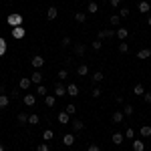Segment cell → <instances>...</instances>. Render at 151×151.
Segmentation results:
<instances>
[{
    "instance_id": "cell-29",
    "label": "cell",
    "mask_w": 151,
    "mask_h": 151,
    "mask_svg": "<svg viewBox=\"0 0 151 151\" xmlns=\"http://www.w3.org/2000/svg\"><path fill=\"white\" fill-rule=\"evenodd\" d=\"M65 111H67L69 115H75V113H77V107H75V105L70 103V105H67V107H65Z\"/></svg>"
},
{
    "instance_id": "cell-23",
    "label": "cell",
    "mask_w": 151,
    "mask_h": 151,
    "mask_svg": "<svg viewBox=\"0 0 151 151\" xmlns=\"http://www.w3.org/2000/svg\"><path fill=\"white\" fill-rule=\"evenodd\" d=\"M75 20H77V22H85V20H87V14H85V12H75Z\"/></svg>"
},
{
    "instance_id": "cell-31",
    "label": "cell",
    "mask_w": 151,
    "mask_h": 151,
    "mask_svg": "<svg viewBox=\"0 0 151 151\" xmlns=\"http://www.w3.org/2000/svg\"><path fill=\"white\" fill-rule=\"evenodd\" d=\"M119 20H121V16H119V14H113V16L109 18V22L113 24V26H117V24H119Z\"/></svg>"
},
{
    "instance_id": "cell-46",
    "label": "cell",
    "mask_w": 151,
    "mask_h": 151,
    "mask_svg": "<svg viewBox=\"0 0 151 151\" xmlns=\"http://www.w3.org/2000/svg\"><path fill=\"white\" fill-rule=\"evenodd\" d=\"M143 101H145V103H151V93H145V95H143Z\"/></svg>"
},
{
    "instance_id": "cell-17",
    "label": "cell",
    "mask_w": 151,
    "mask_h": 151,
    "mask_svg": "<svg viewBox=\"0 0 151 151\" xmlns=\"http://www.w3.org/2000/svg\"><path fill=\"white\" fill-rule=\"evenodd\" d=\"M123 119H125V113H123V111H115V113H113V121H115V123H121Z\"/></svg>"
},
{
    "instance_id": "cell-41",
    "label": "cell",
    "mask_w": 151,
    "mask_h": 151,
    "mask_svg": "<svg viewBox=\"0 0 151 151\" xmlns=\"http://www.w3.org/2000/svg\"><path fill=\"white\" fill-rule=\"evenodd\" d=\"M127 50H129V47L125 45V42H121V45H119V52H123V55H125Z\"/></svg>"
},
{
    "instance_id": "cell-8",
    "label": "cell",
    "mask_w": 151,
    "mask_h": 151,
    "mask_svg": "<svg viewBox=\"0 0 151 151\" xmlns=\"http://www.w3.org/2000/svg\"><path fill=\"white\" fill-rule=\"evenodd\" d=\"M30 63H32V67H35V69H40V67H42V65H45V58L40 57V55H36V57L32 58V60H30Z\"/></svg>"
},
{
    "instance_id": "cell-25",
    "label": "cell",
    "mask_w": 151,
    "mask_h": 151,
    "mask_svg": "<svg viewBox=\"0 0 151 151\" xmlns=\"http://www.w3.org/2000/svg\"><path fill=\"white\" fill-rule=\"evenodd\" d=\"M6 55V40L0 36V57H4Z\"/></svg>"
},
{
    "instance_id": "cell-7",
    "label": "cell",
    "mask_w": 151,
    "mask_h": 151,
    "mask_svg": "<svg viewBox=\"0 0 151 151\" xmlns=\"http://www.w3.org/2000/svg\"><path fill=\"white\" fill-rule=\"evenodd\" d=\"M30 81L35 83V85H40V83H42V75H40V70H38V69L30 75Z\"/></svg>"
},
{
    "instance_id": "cell-10",
    "label": "cell",
    "mask_w": 151,
    "mask_h": 151,
    "mask_svg": "<svg viewBox=\"0 0 151 151\" xmlns=\"http://www.w3.org/2000/svg\"><path fill=\"white\" fill-rule=\"evenodd\" d=\"M149 57H151L149 48H141L139 52H137V58H139V60H145V58H149Z\"/></svg>"
},
{
    "instance_id": "cell-22",
    "label": "cell",
    "mask_w": 151,
    "mask_h": 151,
    "mask_svg": "<svg viewBox=\"0 0 151 151\" xmlns=\"http://www.w3.org/2000/svg\"><path fill=\"white\" fill-rule=\"evenodd\" d=\"M77 73H79L81 77H85V75H89V67H87V65H79V69H77Z\"/></svg>"
},
{
    "instance_id": "cell-13",
    "label": "cell",
    "mask_w": 151,
    "mask_h": 151,
    "mask_svg": "<svg viewBox=\"0 0 151 151\" xmlns=\"http://www.w3.org/2000/svg\"><path fill=\"white\" fill-rule=\"evenodd\" d=\"M57 14H58V10L55 8V6H50V8L47 10V18H48V20H55V18H57Z\"/></svg>"
},
{
    "instance_id": "cell-19",
    "label": "cell",
    "mask_w": 151,
    "mask_h": 151,
    "mask_svg": "<svg viewBox=\"0 0 151 151\" xmlns=\"http://www.w3.org/2000/svg\"><path fill=\"white\" fill-rule=\"evenodd\" d=\"M87 10H89V14H95V12L99 10V4H97V2H89V6H87Z\"/></svg>"
},
{
    "instance_id": "cell-34",
    "label": "cell",
    "mask_w": 151,
    "mask_h": 151,
    "mask_svg": "<svg viewBox=\"0 0 151 151\" xmlns=\"http://www.w3.org/2000/svg\"><path fill=\"white\" fill-rule=\"evenodd\" d=\"M91 47H93L95 50H99V48L103 47V40H99V38H97V40H93V42H91Z\"/></svg>"
},
{
    "instance_id": "cell-2",
    "label": "cell",
    "mask_w": 151,
    "mask_h": 151,
    "mask_svg": "<svg viewBox=\"0 0 151 151\" xmlns=\"http://www.w3.org/2000/svg\"><path fill=\"white\" fill-rule=\"evenodd\" d=\"M111 36H117V30H111V28H105V30H99L97 38L103 40V38H111Z\"/></svg>"
},
{
    "instance_id": "cell-40",
    "label": "cell",
    "mask_w": 151,
    "mask_h": 151,
    "mask_svg": "<svg viewBox=\"0 0 151 151\" xmlns=\"http://www.w3.org/2000/svg\"><path fill=\"white\" fill-rule=\"evenodd\" d=\"M36 93L40 95V97H42V95H47V87H45V85H38V91H36Z\"/></svg>"
},
{
    "instance_id": "cell-3",
    "label": "cell",
    "mask_w": 151,
    "mask_h": 151,
    "mask_svg": "<svg viewBox=\"0 0 151 151\" xmlns=\"http://www.w3.org/2000/svg\"><path fill=\"white\" fill-rule=\"evenodd\" d=\"M24 36H26V30H24L22 26H14V28H12V38L20 40V38H24Z\"/></svg>"
},
{
    "instance_id": "cell-42",
    "label": "cell",
    "mask_w": 151,
    "mask_h": 151,
    "mask_svg": "<svg viewBox=\"0 0 151 151\" xmlns=\"http://www.w3.org/2000/svg\"><path fill=\"white\" fill-rule=\"evenodd\" d=\"M60 45H63V47H70V38H69V36H65V38L60 40Z\"/></svg>"
},
{
    "instance_id": "cell-38",
    "label": "cell",
    "mask_w": 151,
    "mask_h": 151,
    "mask_svg": "<svg viewBox=\"0 0 151 151\" xmlns=\"http://www.w3.org/2000/svg\"><path fill=\"white\" fill-rule=\"evenodd\" d=\"M125 137H127V139H133V137H135V131H133V129L129 127L127 131H125Z\"/></svg>"
},
{
    "instance_id": "cell-47",
    "label": "cell",
    "mask_w": 151,
    "mask_h": 151,
    "mask_svg": "<svg viewBox=\"0 0 151 151\" xmlns=\"http://www.w3.org/2000/svg\"><path fill=\"white\" fill-rule=\"evenodd\" d=\"M119 4H121V0H111V6H115V8H117Z\"/></svg>"
},
{
    "instance_id": "cell-21",
    "label": "cell",
    "mask_w": 151,
    "mask_h": 151,
    "mask_svg": "<svg viewBox=\"0 0 151 151\" xmlns=\"http://www.w3.org/2000/svg\"><path fill=\"white\" fill-rule=\"evenodd\" d=\"M75 55L77 57H83L85 55V45H75Z\"/></svg>"
},
{
    "instance_id": "cell-30",
    "label": "cell",
    "mask_w": 151,
    "mask_h": 151,
    "mask_svg": "<svg viewBox=\"0 0 151 151\" xmlns=\"http://www.w3.org/2000/svg\"><path fill=\"white\" fill-rule=\"evenodd\" d=\"M93 81H95V83H101V81H103V73H101V70L93 73Z\"/></svg>"
},
{
    "instance_id": "cell-36",
    "label": "cell",
    "mask_w": 151,
    "mask_h": 151,
    "mask_svg": "<svg viewBox=\"0 0 151 151\" xmlns=\"http://www.w3.org/2000/svg\"><path fill=\"white\" fill-rule=\"evenodd\" d=\"M129 14H131V10H129V8H121V12H119V16H121V18H127Z\"/></svg>"
},
{
    "instance_id": "cell-26",
    "label": "cell",
    "mask_w": 151,
    "mask_h": 151,
    "mask_svg": "<svg viewBox=\"0 0 151 151\" xmlns=\"http://www.w3.org/2000/svg\"><path fill=\"white\" fill-rule=\"evenodd\" d=\"M45 105H47V107H55V97H52V95H47V97H45Z\"/></svg>"
},
{
    "instance_id": "cell-32",
    "label": "cell",
    "mask_w": 151,
    "mask_h": 151,
    "mask_svg": "<svg viewBox=\"0 0 151 151\" xmlns=\"http://www.w3.org/2000/svg\"><path fill=\"white\" fill-rule=\"evenodd\" d=\"M133 93H135V95H145V89H143V85H135Z\"/></svg>"
},
{
    "instance_id": "cell-15",
    "label": "cell",
    "mask_w": 151,
    "mask_h": 151,
    "mask_svg": "<svg viewBox=\"0 0 151 151\" xmlns=\"http://www.w3.org/2000/svg\"><path fill=\"white\" fill-rule=\"evenodd\" d=\"M111 139H113V143H115V145H121V143H123V139H125V135H121V133H113V137H111Z\"/></svg>"
},
{
    "instance_id": "cell-43",
    "label": "cell",
    "mask_w": 151,
    "mask_h": 151,
    "mask_svg": "<svg viewBox=\"0 0 151 151\" xmlns=\"http://www.w3.org/2000/svg\"><path fill=\"white\" fill-rule=\"evenodd\" d=\"M91 95H93L95 99H97V97H101V89H99V87H95V89H93V93H91Z\"/></svg>"
},
{
    "instance_id": "cell-4",
    "label": "cell",
    "mask_w": 151,
    "mask_h": 151,
    "mask_svg": "<svg viewBox=\"0 0 151 151\" xmlns=\"http://www.w3.org/2000/svg\"><path fill=\"white\" fill-rule=\"evenodd\" d=\"M30 85H32V81H30V77H22V79L18 81V89H20V91H26V89H28Z\"/></svg>"
},
{
    "instance_id": "cell-12",
    "label": "cell",
    "mask_w": 151,
    "mask_h": 151,
    "mask_svg": "<svg viewBox=\"0 0 151 151\" xmlns=\"http://www.w3.org/2000/svg\"><path fill=\"white\" fill-rule=\"evenodd\" d=\"M63 143H65L67 147H70V145L75 143V135H73V133H67V135L63 137Z\"/></svg>"
},
{
    "instance_id": "cell-48",
    "label": "cell",
    "mask_w": 151,
    "mask_h": 151,
    "mask_svg": "<svg viewBox=\"0 0 151 151\" xmlns=\"http://www.w3.org/2000/svg\"><path fill=\"white\" fill-rule=\"evenodd\" d=\"M147 24H149V26H151V16H149V18H147Z\"/></svg>"
},
{
    "instance_id": "cell-9",
    "label": "cell",
    "mask_w": 151,
    "mask_h": 151,
    "mask_svg": "<svg viewBox=\"0 0 151 151\" xmlns=\"http://www.w3.org/2000/svg\"><path fill=\"white\" fill-rule=\"evenodd\" d=\"M67 95H70V97H77V95H79V87H77L75 83H70L69 87H67Z\"/></svg>"
},
{
    "instance_id": "cell-1",
    "label": "cell",
    "mask_w": 151,
    "mask_h": 151,
    "mask_svg": "<svg viewBox=\"0 0 151 151\" xmlns=\"http://www.w3.org/2000/svg\"><path fill=\"white\" fill-rule=\"evenodd\" d=\"M6 22L10 24L12 28H14V26H22V14H20V12H12V14H8Z\"/></svg>"
},
{
    "instance_id": "cell-50",
    "label": "cell",
    "mask_w": 151,
    "mask_h": 151,
    "mask_svg": "<svg viewBox=\"0 0 151 151\" xmlns=\"http://www.w3.org/2000/svg\"><path fill=\"white\" fill-rule=\"evenodd\" d=\"M109 2H111V0H109Z\"/></svg>"
},
{
    "instance_id": "cell-37",
    "label": "cell",
    "mask_w": 151,
    "mask_h": 151,
    "mask_svg": "<svg viewBox=\"0 0 151 151\" xmlns=\"http://www.w3.org/2000/svg\"><path fill=\"white\" fill-rule=\"evenodd\" d=\"M123 113H125V115H133V107H131V105H125V107H123Z\"/></svg>"
},
{
    "instance_id": "cell-18",
    "label": "cell",
    "mask_w": 151,
    "mask_h": 151,
    "mask_svg": "<svg viewBox=\"0 0 151 151\" xmlns=\"http://www.w3.org/2000/svg\"><path fill=\"white\" fill-rule=\"evenodd\" d=\"M133 151H145V143L143 141H133Z\"/></svg>"
},
{
    "instance_id": "cell-33",
    "label": "cell",
    "mask_w": 151,
    "mask_h": 151,
    "mask_svg": "<svg viewBox=\"0 0 151 151\" xmlns=\"http://www.w3.org/2000/svg\"><path fill=\"white\" fill-rule=\"evenodd\" d=\"M18 121H20L22 125H24V123H28V115H26L24 111H22V113H18Z\"/></svg>"
},
{
    "instance_id": "cell-45",
    "label": "cell",
    "mask_w": 151,
    "mask_h": 151,
    "mask_svg": "<svg viewBox=\"0 0 151 151\" xmlns=\"http://www.w3.org/2000/svg\"><path fill=\"white\" fill-rule=\"evenodd\" d=\"M87 151H101V147H99V145H95V143H93V145H89V149H87Z\"/></svg>"
},
{
    "instance_id": "cell-39",
    "label": "cell",
    "mask_w": 151,
    "mask_h": 151,
    "mask_svg": "<svg viewBox=\"0 0 151 151\" xmlns=\"http://www.w3.org/2000/svg\"><path fill=\"white\" fill-rule=\"evenodd\" d=\"M28 123H30V125H36V123H38V115H30L28 117Z\"/></svg>"
},
{
    "instance_id": "cell-44",
    "label": "cell",
    "mask_w": 151,
    "mask_h": 151,
    "mask_svg": "<svg viewBox=\"0 0 151 151\" xmlns=\"http://www.w3.org/2000/svg\"><path fill=\"white\" fill-rule=\"evenodd\" d=\"M38 151H48V145L47 143H38Z\"/></svg>"
},
{
    "instance_id": "cell-49",
    "label": "cell",
    "mask_w": 151,
    "mask_h": 151,
    "mask_svg": "<svg viewBox=\"0 0 151 151\" xmlns=\"http://www.w3.org/2000/svg\"><path fill=\"white\" fill-rule=\"evenodd\" d=\"M0 151H4V145H2V143H0Z\"/></svg>"
},
{
    "instance_id": "cell-27",
    "label": "cell",
    "mask_w": 151,
    "mask_h": 151,
    "mask_svg": "<svg viewBox=\"0 0 151 151\" xmlns=\"http://www.w3.org/2000/svg\"><path fill=\"white\" fill-rule=\"evenodd\" d=\"M52 137H55V133H52L50 129H47V131L42 133V139H45V141H50V139H52Z\"/></svg>"
},
{
    "instance_id": "cell-6",
    "label": "cell",
    "mask_w": 151,
    "mask_h": 151,
    "mask_svg": "<svg viewBox=\"0 0 151 151\" xmlns=\"http://www.w3.org/2000/svg\"><path fill=\"white\" fill-rule=\"evenodd\" d=\"M35 103H36V97L32 93H26V95H24V105H26V107H32Z\"/></svg>"
},
{
    "instance_id": "cell-5",
    "label": "cell",
    "mask_w": 151,
    "mask_h": 151,
    "mask_svg": "<svg viewBox=\"0 0 151 151\" xmlns=\"http://www.w3.org/2000/svg\"><path fill=\"white\" fill-rule=\"evenodd\" d=\"M58 123H60V125H69V123H70V115L67 113V111L58 113Z\"/></svg>"
},
{
    "instance_id": "cell-28",
    "label": "cell",
    "mask_w": 151,
    "mask_h": 151,
    "mask_svg": "<svg viewBox=\"0 0 151 151\" xmlns=\"http://www.w3.org/2000/svg\"><path fill=\"white\" fill-rule=\"evenodd\" d=\"M8 103H10V99H8L6 95H0V109H2V107H6Z\"/></svg>"
},
{
    "instance_id": "cell-20",
    "label": "cell",
    "mask_w": 151,
    "mask_h": 151,
    "mask_svg": "<svg viewBox=\"0 0 151 151\" xmlns=\"http://www.w3.org/2000/svg\"><path fill=\"white\" fill-rule=\"evenodd\" d=\"M70 125H73V129H75V131H83V127H85V125H83V121H79V119H75Z\"/></svg>"
},
{
    "instance_id": "cell-14",
    "label": "cell",
    "mask_w": 151,
    "mask_h": 151,
    "mask_svg": "<svg viewBox=\"0 0 151 151\" xmlns=\"http://www.w3.org/2000/svg\"><path fill=\"white\" fill-rule=\"evenodd\" d=\"M117 36H119V40H125L129 36V30L127 28H117Z\"/></svg>"
},
{
    "instance_id": "cell-16",
    "label": "cell",
    "mask_w": 151,
    "mask_h": 151,
    "mask_svg": "<svg viewBox=\"0 0 151 151\" xmlns=\"http://www.w3.org/2000/svg\"><path fill=\"white\" fill-rule=\"evenodd\" d=\"M55 95H57V97H63V95H67V87H63V85H57V87H55Z\"/></svg>"
},
{
    "instance_id": "cell-11",
    "label": "cell",
    "mask_w": 151,
    "mask_h": 151,
    "mask_svg": "<svg viewBox=\"0 0 151 151\" xmlns=\"http://www.w3.org/2000/svg\"><path fill=\"white\" fill-rule=\"evenodd\" d=\"M137 10H139V12H143V14H145V12H149V10H151L149 2H145V0H141V2H139V6H137Z\"/></svg>"
},
{
    "instance_id": "cell-35",
    "label": "cell",
    "mask_w": 151,
    "mask_h": 151,
    "mask_svg": "<svg viewBox=\"0 0 151 151\" xmlns=\"http://www.w3.org/2000/svg\"><path fill=\"white\" fill-rule=\"evenodd\" d=\"M67 77H69V73H67V69H60V70H58V79H60V81H65Z\"/></svg>"
},
{
    "instance_id": "cell-24",
    "label": "cell",
    "mask_w": 151,
    "mask_h": 151,
    "mask_svg": "<svg viewBox=\"0 0 151 151\" xmlns=\"http://www.w3.org/2000/svg\"><path fill=\"white\" fill-rule=\"evenodd\" d=\"M141 135H143V137H149L151 135V125H143V127H141Z\"/></svg>"
}]
</instances>
